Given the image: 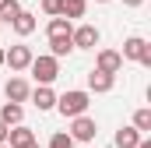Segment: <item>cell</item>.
I'll return each instance as SVG.
<instances>
[{
	"label": "cell",
	"instance_id": "obj_1",
	"mask_svg": "<svg viewBox=\"0 0 151 148\" xmlns=\"http://www.w3.org/2000/svg\"><path fill=\"white\" fill-rule=\"evenodd\" d=\"M91 106V92L88 88H70V92H63V95H56V106L53 110H60V116H81V113H88Z\"/></svg>",
	"mask_w": 151,
	"mask_h": 148
},
{
	"label": "cell",
	"instance_id": "obj_2",
	"mask_svg": "<svg viewBox=\"0 0 151 148\" xmlns=\"http://www.w3.org/2000/svg\"><path fill=\"white\" fill-rule=\"evenodd\" d=\"M28 71L35 78V85H53V81L60 78V60H56L53 53H42V57H32Z\"/></svg>",
	"mask_w": 151,
	"mask_h": 148
},
{
	"label": "cell",
	"instance_id": "obj_3",
	"mask_svg": "<svg viewBox=\"0 0 151 148\" xmlns=\"http://www.w3.org/2000/svg\"><path fill=\"white\" fill-rule=\"evenodd\" d=\"M123 60H137V64H144V67H151V42L141 36H130L123 39V53H119Z\"/></svg>",
	"mask_w": 151,
	"mask_h": 148
},
{
	"label": "cell",
	"instance_id": "obj_4",
	"mask_svg": "<svg viewBox=\"0 0 151 148\" xmlns=\"http://www.w3.org/2000/svg\"><path fill=\"white\" fill-rule=\"evenodd\" d=\"M74 141H95V134H99V123L88 116V113H81V116H70V131H67Z\"/></svg>",
	"mask_w": 151,
	"mask_h": 148
},
{
	"label": "cell",
	"instance_id": "obj_5",
	"mask_svg": "<svg viewBox=\"0 0 151 148\" xmlns=\"http://www.w3.org/2000/svg\"><path fill=\"white\" fill-rule=\"evenodd\" d=\"M32 46H11V49H4V64L11 67V71H28V64H32Z\"/></svg>",
	"mask_w": 151,
	"mask_h": 148
},
{
	"label": "cell",
	"instance_id": "obj_6",
	"mask_svg": "<svg viewBox=\"0 0 151 148\" xmlns=\"http://www.w3.org/2000/svg\"><path fill=\"white\" fill-rule=\"evenodd\" d=\"M99 39H102V32H99L95 25H77L74 32H70L74 49H95V46H99Z\"/></svg>",
	"mask_w": 151,
	"mask_h": 148
},
{
	"label": "cell",
	"instance_id": "obj_7",
	"mask_svg": "<svg viewBox=\"0 0 151 148\" xmlns=\"http://www.w3.org/2000/svg\"><path fill=\"white\" fill-rule=\"evenodd\" d=\"M113 88H116V74H106V71H99V67L88 71V92L106 95V92H113Z\"/></svg>",
	"mask_w": 151,
	"mask_h": 148
},
{
	"label": "cell",
	"instance_id": "obj_8",
	"mask_svg": "<svg viewBox=\"0 0 151 148\" xmlns=\"http://www.w3.org/2000/svg\"><path fill=\"white\" fill-rule=\"evenodd\" d=\"M28 99H32V106L39 113H49L56 106V92H53V85H35L32 92H28Z\"/></svg>",
	"mask_w": 151,
	"mask_h": 148
},
{
	"label": "cell",
	"instance_id": "obj_9",
	"mask_svg": "<svg viewBox=\"0 0 151 148\" xmlns=\"http://www.w3.org/2000/svg\"><path fill=\"white\" fill-rule=\"evenodd\" d=\"M28 92H32V85H28L25 78H7V81H4V95H7L11 102H28Z\"/></svg>",
	"mask_w": 151,
	"mask_h": 148
},
{
	"label": "cell",
	"instance_id": "obj_10",
	"mask_svg": "<svg viewBox=\"0 0 151 148\" xmlns=\"http://www.w3.org/2000/svg\"><path fill=\"white\" fill-rule=\"evenodd\" d=\"M35 141V131L32 127H25V123H14V127H7V145L11 148H25Z\"/></svg>",
	"mask_w": 151,
	"mask_h": 148
},
{
	"label": "cell",
	"instance_id": "obj_11",
	"mask_svg": "<svg viewBox=\"0 0 151 148\" xmlns=\"http://www.w3.org/2000/svg\"><path fill=\"white\" fill-rule=\"evenodd\" d=\"M95 67H99V71H106V74H119V67H123V57H119L116 49H99Z\"/></svg>",
	"mask_w": 151,
	"mask_h": 148
},
{
	"label": "cell",
	"instance_id": "obj_12",
	"mask_svg": "<svg viewBox=\"0 0 151 148\" xmlns=\"http://www.w3.org/2000/svg\"><path fill=\"white\" fill-rule=\"evenodd\" d=\"M11 28H14L18 36H32V32H35V14L21 7V11H18V14L11 18Z\"/></svg>",
	"mask_w": 151,
	"mask_h": 148
},
{
	"label": "cell",
	"instance_id": "obj_13",
	"mask_svg": "<svg viewBox=\"0 0 151 148\" xmlns=\"http://www.w3.org/2000/svg\"><path fill=\"white\" fill-rule=\"evenodd\" d=\"M141 138H144V134L130 123V127H119V131H116L113 141H116V148H137V141H141Z\"/></svg>",
	"mask_w": 151,
	"mask_h": 148
},
{
	"label": "cell",
	"instance_id": "obj_14",
	"mask_svg": "<svg viewBox=\"0 0 151 148\" xmlns=\"http://www.w3.org/2000/svg\"><path fill=\"white\" fill-rule=\"evenodd\" d=\"M0 120H4L7 127L21 123V120H25V110H21V102H11V99H7V102L0 106Z\"/></svg>",
	"mask_w": 151,
	"mask_h": 148
},
{
	"label": "cell",
	"instance_id": "obj_15",
	"mask_svg": "<svg viewBox=\"0 0 151 148\" xmlns=\"http://www.w3.org/2000/svg\"><path fill=\"white\" fill-rule=\"evenodd\" d=\"M84 11H88V0H60V14L63 18H84Z\"/></svg>",
	"mask_w": 151,
	"mask_h": 148
},
{
	"label": "cell",
	"instance_id": "obj_16",
	"mask_svg": "<svg viewBox=\"0 0 151 148\" xmlns=\"http://www.w3.org/2000/svg\"><path fill=\"white\" fill-rule=\"evenodd\" d=\"M70 32H74V25H70V18H63V14L49 18V25H46V36H70Z\"/></svg>",
	"mask_w": 151,
	"mask_h": 148
},
{
	"label": "cell",
	"instance_id": "obj_17",
	"mask_svg": "<svg viewBox=\"0 0 151 148\" xmlns=\"http://www.w3.org/2000/svg\"><path fill=\"white\" fill-rule=\"evenodd\" d=\"M74 49V42H70V36H49V53L60 60V57H67Z\"/></svg>",
	"mask_w": 151,
	"mask_h": 148
},
{
	"label": "cell",
	"instance_id": "obj_18",
	"mask_svg": "<svg viewBox=\"0 0 151 148\" xmlns=\"http://www.w3.org/2000/svg\"><path fill=\"white\" fill-rule=\"evenodd\" d=\"M134 127H137L141 134H148V131H151V110H148V106H141V110L134 113Z\"/></svg>",
	"mask_w": 151,
	"mask_h": 148
},
{
	"label": "cell",
	"instance_id": "obj_19",
	"mask_svg": "<svg viewBox=\"0 0 151 148\" xmlns=\"http://www.w3.org/2000/svg\"><path fill=\"white\" fill-rule=\"evenodd\" d=\"M18 11H21L18 0H0V21H4V25H11V18H14Z\"/></svg>",
	"mask_w": 151,
	"mask_h": 148
},
{
	"label": "cell",
	"instance_id": "obj_20",
	"mask_svg": "<svg viewBox=\"0 0 151 148\" xmlns=\"http://www.w3.org/2000/svg\"><path fill=\"white\" fill-rule=\"evenodd\" d=\"M49 148H74V138H70L67 131H56V134L49 138Z\"/></svg>",
	"mask_w": 151,
	"mask_h": 148
},
{
	"label": "cell",
	"instance_id": "obj_21",
	"mask_svg": "<svg viewBox=\"0 0 151 148\" xmlns=\"http://www.w3.org/2000/svg\"><path fill=\"white\" fill-rule=\"evenodd\" d=\"M42 14L56 18V14H60V0H42Z\"/></svg>",
	"mask_w": 151,
	"mask_h": 148
},
{
	"label": "cell",
	"instance_id": "obj_22",
	"mask_svg": "<svg viewBox=\"0 0 151 148\" xmlns=\"http://www.w3.org/2000/svg\"><path fill=\"white\" fill-rule=\"evenodd\" d=\"M4 141H7V123L0 120V145H4Z\"/></svg>",
	"mask_w": 151,
	"mask_h": 148
},
{
	"label": "cell",
	"instance_id": "obj_23",
	"mask_svg": "<svg viewBox=\"0 0 151 148\" xmlns=\"http://www.w3.org/2000/svg\"><path fill=\"white\" fill-rule=\"evenodd\" d=\"M137 148H151V138H148V134H144V138L137 141Z\"/></svg>",
	"mask_w": 151,
	"mask_h": 148
},
{
	"label": "cell",
	"instance_id": "obj_24",
	"mask_svg": "<svg viewBox=\"0 0 151 148\" xmlns=\"http://www.w3.org/2000/svg\"><path fill=\"white\" fill-rule=\"evenodd\" d=\"M123 4H127V7H141L144 0H123Z\"/></svg>",
	"mask_w": 151,
	"mask_h": 148
},
{
	"label": "cell",
	"instance_id": "obj_25",
	"mask_svg": "<svg viewBox=\"0 0 151 148\" xmlns=\"http://www.w3.org/2000/svg\"><path fill=\"white\" fill-rule=\"evenodd\" d=\"M0 67H4V46H0Z\"/></svg>",
	"mask_w": 151,
	"mask_h": 148
},
{
	"label": "cell",
	"instance_id": "obj_26",
	"mask_svg": "<svg viewBox=\"0 0 151 148\" xmlns=\"http://www.w3.org/2000/svg\"><path fill=\"white\" fill-rule=\"evenodd\" d=\"M25 148H39V141H32V145H25Z\"/></svg>",
	"mask_w": 151,
	"mask_h": 148
},
{
	"label": "cell",
	"instance_id": "obj_27",
	"mask_svg": "<svg viewBox=\"0 0 151 148\" xmlns=\"http://www.w3.org/2000/svg\"><path fill=\"white\" fill-rule=\"evenodd\" d=\"M95 4H109V0H95Z\"/></svg>",
	"mask_w": 151,
	"mask_h": 148
},
{
	"label": "cell",
	"instance_id": "obj_28",
	"mask_svg": "<svg viewBox=\"0 0 151 148\" xmlns=\"http://www.w3.org/2000/svg\"><path fill=\"white\" fill-rule=\"evenodd\" d=\"M0 148H11V145H7V141H4V145H0Z\"/></svg>",
	"mask_w": 151,
	"mask_h": 148
},
{
	"label": "cell",
	"instance_id": "obj_29",
	"mask_svg": "<svg viewBox=\"0 0 151 148\" xmlns=\"http://www.w3.org/2000/svg\"><path fill=\"white\" fill-rule=\"evenodd\" d=\"M0 28H4V21H0Z\"/></svg>",
	"mask_w": 151,
	"mask_h": 148
}]
</instances>
